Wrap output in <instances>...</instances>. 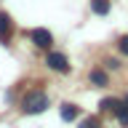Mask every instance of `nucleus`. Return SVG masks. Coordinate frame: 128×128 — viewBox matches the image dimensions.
Segmentation results:
<instances>
[{"label":"nucleus","instance_id":"obj_1","mask_svg":"<svg viewBox=\"0 0 128 128\" xmlns=\"http://www.w3.org/2000/svg\"><path fill=\"white\" fill-rule=\"evenodd\" d=\"M46 107H48V96L43 91H30V94L24 96V102H22V110L27 115H40Z\"/></svg>","mask_w":128,"mask_h":128},{"label":"nucleus","instance_id":"obj_2","mask_svg":"<svg viewBox=\"0 0 128 128\" xmlns=\"http://www.w3.org/2000/svg\"><path fill=\"white\" fill-rule=\"evenodd\" d=\"M14 38V22L6 11H0V43H8Z\"/></svg>","mask_w":128,"mask_h":128},{"label":"nucleus","instance_id":"obj_3","mask_svg":"<svg viewBox=\"0 0 128 128\" xmlns=\"http://www.w3.org/2000/svg\"><path fill=\"white\" fill-rule=\"evenodd\" d=\"M46 64L51 67V70H56V72H70V62H67L64 54H48Z\"/></svg>","mask_w":128,"mask_h":128},{"label":"nucleus","instance_id":"obj_4","mask_svg":"<svg viewBox=\"0 0 128 128\" xmlns=\"http://www.w3.org/2000/svg\"><path fill=\"white\" fill-rule=\"evenodd\" d=\"M30 40H32V43H35L38 48H48L51 43H54V38H51V32H48V30H40V27L30 32Z\"/></svg>","mask_w":128,"mask_h":128},{"label":"nucleus","instance_id":"obj_5","mask_svg":"<svg viewBox=\"0 0 128 128\" xmlns=\"http://www.w3.org/2000/svg\"><path fill=\"white\" fill-rule=\"evenodd\" d=\"M123 104H126V102H120V99H104V102H102V110L112 112V115H118V112L123 110Z\"/></svg>","mask_w":128,"mask_h":128},{"label":"nucleus","instance_id":"obj_6","mask_svg":"<svg viewBox=\"0 0 128 128\" xmlns=\"http://www.w3.org/2000/svg\"><path fill=\"white\" fill-rule=\"evenodd\" d=\"M91 8H94V14L104 16L107 11H110V0H91Z\"/></svg>","mask_w":128,"mask_h":128},{"label":"nucleus","instance_id":"obj_7","mask_svg":"<svg viewBox=\"0 0 128 128\" xmlns=\"http://www.w3.org/2000/svg\"><path fill=\"white\" fill-rule=\"evenodd\" d=\"M78 118V107L75 104H62V120H75Z\"/></svg>","mask_w":128,"mask_h":128},{"label":"nucleus","instance_id":"obj_8","mask_svg":"<svg viewBox=\"0 0 128 128\" xmlns=\"http://www.w3.org/2000/svg\"><path fill=\"white\" fill-rule=\"evenodd\" d=\"M91 80H94L96 86H107V75H104L102 70H94V72H91Z\"/></svg>","mask_w":128,"mask_h":128},{"label":"nucleus","instance_id":"obj_9","mask_svg":"<svg viewBox=\"0 0 128 128\" xmlns=\"http://www.w3.org/2000/svg\"><path fill=\"white\" fill-rule=\"evenodd\" d=\"M80 128H102V120L96 118V115L94 118H86L83 123H80Z\"/></svg>","mask_w":128,"mask_h":128},{"label":"nucleus","instance_id":"obj_10","mask_svg":"<svg viewBox=\"0 0 128 128\" xmlns=\"http://www.w3.org/2000/svg\"><path fill=\"white\" fill-rule=\"evenodd\" d=\"M118 120H120V123H123V126L128 128V104H123V110L118 112Z\"/></svg>","mask_w":128,"mask_h":128},{"label":"nucleus","instance_id":"obj_11","mask_svg":"<svg viewBox=\"0 0 128 128\" xmlns=\"http://www.w3.org/2000/svg\"><path fill=\"white\" fill-rule=\"evenodd\" d=\"M120 51L128 56V38H123V40H120Z\"/></svg>","mask_w":128,"mask_h":128},{"label":"nucleus","instance_id":"obj_12","mask_svg":"<svg viewBox=\"0 0 128 128\" xmlns=\"http://www.w3.org/2000/svg\"><path fill=\"white\" fill-rule=\"evenodd\" d=\"M104 64H107V67H110V70H118V67H120V64L115 62V59H107V62H104Z\"/></svg>","mask_w":128,"mask_h":128},{"label":"nucleus","instance_id":"obj_13","mask_svg":"<svg viewBox=\"0 0 128 128\" xmlns=\"http://www.w3.org/2000/svg\"><path fill=\"white\" fill-rule=\"evenodd\" d=\"M126 104H128V96H126Z\"/></svg>","mask_w":128,"mask_h":128}]
</instances>
